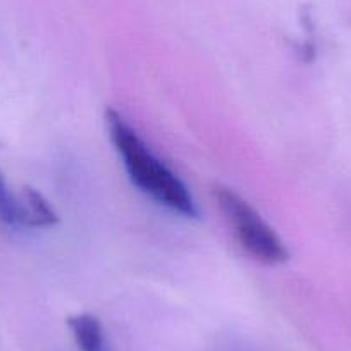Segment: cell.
I'll return each instance as SVG.
<instances>
[{"label":"cell","mask_w":351,"mask_h":351,"mask_svg":"<svg viewBox=\"0 0 351 351\" xmlns=\"http://www.w3.org/2000/svg\"><path fill=\"white\" fill-rule=\"evenodd\" d=\"M73 339L80 351H107L100 320L92 313H76L67 319Z\"/></svg>","instance_id":"cell-4"},{"label":"cell","mask_w":351,"mask_h":351,"mask_svg":"<svg viewBox=\"0 0 351 351\" xmlns=\"http://www.w3.org/2000/svg\"><path fill=\"white\" fill-rule=\"evenodd\" d=\"M0 222L16 228V214H14V193L9 190L8 181L0 171Z\"/></svg>","instance_id":"cell-5"},{"label":"cell","mask_w":351,"mask_h":351,"mask_svg":"<svg viewBox=\"0 0 351 351\" xmlns=\"http://www.w3.org/2000/svg\"><path fill=\"white\" fill-rule=\"evenodd\" d=\"M16 228L49 229L59 222V215L38 190L23 186L14 193Z\"/></svg>","instance_id":"cell-3"},{"label":"cell","mask_w":351,"mask_h":351,"mask_svg":"<svg viewBox=\"0 0 351 351\" xmlns=\"http://www.w3.org/2000/svg\"><path fill=\"white\" fill-rule=\"evenodd\" d=\"M212 195L231 226L236 241L252 258L265 265H279L289 258L288 248L278 232L263 221L262 215L245 198L222 184H215Z\"/></svg>","instance_id":"cell-2"},{"label":"cell","mask_w":351,"mask_h":351,"mask_svg":"<svg viewBox=\"0 0 351 351\" xmlns=\"http://www.w3.org/2000/svg\"><path fill=\"white\" fill-rule=\"evenodd\" d=\"M106 124L110 141L123 158L124 169L134 186L184 217H197V205L186 184L148 150L126 119L117 110L107 109Z\"/></svg>","instance_id":"cell-1"}]
</instances>
